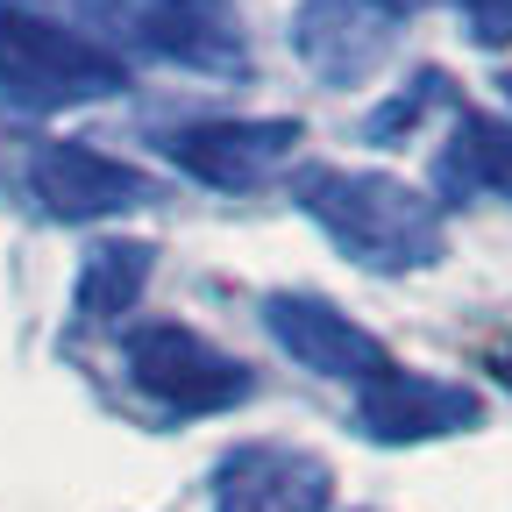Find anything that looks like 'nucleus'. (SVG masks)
<instances>
[{"label":"nucleus","instance_id":"4468645a","mask_svg":"<svg viewBox=\"0 0 512 512\" xmlns=\"http://www.w3.org/2000/svg\"><path fill=\"white\" fill-rule=\"evenodd\" d=\"M456 8H463V22H470V36L484 50H505L512 43V0H456Z\"/></svg>","mask_w":512,"mask_h":512},{"label":"nucleus","instance_id":"1a4fd4ad","mask_svg":"<svg viewBox=\"0 0 512 512\" xmlns=\"http://www.w3.org/2000/svg\"><path fill=\"white\" fill-rule=\"evenodd\" d=\"M264 335L313 377H335V384H363L377 377L384 363H392V349H384L363 320H349L335 299L320 292H271L264 299Z\"/></svg>","mask_w":512,"mask_h":512},{"label":"nucleus","instance_id":"9b49d317","mask_svg":"<svg viewBox=\"0 0 512 512\" xmlns=\"http://www.w3.org/2000/svg\"><path fill=\"white\" fill-rule=\"evenodd\" d=\"M434 178H441V200H448V207L512 200V121L463 107L456 128H448V143H441Z\"/></svg>","mask_w":512,"mask_h":512},{"label":"nucleus","instance_id":"7ed1b4c3","mask_svg":"<svg viewBox=\"0 0 512 512\" xmlns=\"http://www.w3.org/2000/svg\"><path fill=\"white\" fill-rule=\"evenodd\" d=\"M121 363H128V384L150 406L185 413V420H214V413H228L256 392V370L235 349L207 342L200 328H185V320H143V328H128Z\"/></svg>","mask_w":512,"mask_h":512},{"label":"nucleus","instance_id":"f257e3e1","mask_svg":"<svg viewBox=\"0 0 512 512\" xmlns=\"http://www.w3.org/2000/svg\"><path fill=\"white\" fill-rule=\"evenodd\" d=\"M299 214L328 235L349 264L377 271V278H406L441 264L448 228H441V200L392 171H349V164H306L292 178Z\"/></svg>","mask_w":512,"mask_h":512},{"label":"nucleus","instance_id":"9d476101","mask_svg":"<svg viewBox=\"0 0 512 512\" xmlns=\"http://www.w3.org/2000/svg\"><path fill=\"white\" fill-rule=\"evenodd\" d=\"M399 8L392 0H306L299 22H292V50L313 79L328 86H363L384 57H392L399 36Z\"/></svg>","mask_w":512,"mask_h":512},{"label":"nucleus","instance_id":"6e6552de","mask_svg":"<svg viewBox=\"0 0 512 512\" xmlns=\"http://www.w3.org/2000/svg\"><path fill=\"white\" fill-rule=\"evenodd\" d=\"M484 406L470 384H448V377H427V370H399L384 363L377 377L356 384V427L384 448H413V441H441V434H463L477 427Z\"/></svg>","mask_w":512,"mask_h":512},{"label":"nucleus","instance_id":"dca6fc26","mask_svg":"<svg viewBox=\"0 0 512 512\" xmlns=\"http://www.w3.org/2000/svg\"><path fill=\"white\" fill-rule=\"evenodd\" d=\"M505 100H512V79H505Z\"/></svg>","mask_w":512,"mask_h":512},{"label":"nucleus","instance_id":"ddd939ff","mask_svg":"<svg viewBox=\"0 0 512 512\" xmlns=\"http://www.w3.org/2000/svg\"><path fill=\"white\" fill-rule=\"evenodd\" d=\"M434 100H448V79H441V72H413V86H406L392 107H377V114L363 121V136H370V143H399V136H413L420 114H427Z\"/></svg>","mask_w":512,"mask_h":512},{"label":"nucleus","instance_id":"2eb2a0df","mask_svg":"<svg viewBox=\"0 0 512 512\" xmlns=\"http://www.w3.org/2000/svg\"><path fill=\"white\" fill-rule=\"evenodd\" d=\"M491 370H498V377H505V384H512V342H505V349H498V356H491Z\"/></svg>","mask_w":512,"mask_h":512},{"label":"nucleus","instance_id":"423d86ee","mask_svg":"<svg viewBox=\"0 0 512 512\" xmlns=\"http://www.w3.org/2000/svg\"><path fill=\"white\" fill-rule=\"evenodd\" d=\"M22 192L43 221L64 228H86V221H114V214H136L150 200V178L136 164H121L93 143H36L22 164Z\"/></svg>","mask_w":512,"mask_h":512},{"label":"nucleus","instance_id":"0eeeda50","mask_svg":"<svg viewBox=\"0 0 512 512\" xmlns=\"http://www.w3.org/2000/svg\"><path fill=\"white\" fill-rule=\"evenodd\" d=\"M214 512H335V470L292 441H235L207 477Z\"/></svg>","mask_w":512,"mask_h":512},{"label":"nucleus","instance_id":"f03ea898","mask_svg":"<svg viewBox=\"0 0 512 512\" xmlns=\"http://www.w3.org/2000/svg\"><path fill=\"white\" fill-rule=\"evenodd\" d=\"M128 86V57L43 0H0V100L22 114H72Z\"/></svg>","mask_w":512,"mask_h":512},{"label":"nucleus","instance_id":"39448f33","mask_svg":"<svg viewBox=\"0 0 512 512\" xmlns=\"http://www.w3.org/2000/svg\"><path fill=\"white\" fill-rule=\"evenodd\" d=\"M299 143H306V128L292 114H214V121L171 128L164 157L214 192H264L271 178L292 171Z\"/></svg>","mask_w":512,"mask_h":512},{"label":"nucleus","instance_id":"20e7f679","mask_svg":"<svg viewBox=\"0 0 512 512\" xmlns=\"http://www.w3.org/2000/svg\"><path fill=\"white\" fill-rule=\"evenodd\" d=\"M93 36L100 43H128V50H150L164 64H185V72H242L249 50H242V22L228 15V0H86Z\"/></svg>","mask_w":512,"mask_h":512},{"label":"nucleus","instance_id":"f8f14e48","mask_svg":"<svg viewBox=\"0 0 512 512\" xmlns=\"http://www.w3.org/2000/svg\"><path fill=\"white\" fill-rule=\"evenodd\" d=\"M150 271H157V249H150V242H136V235L93 242L86 264H79V313H86V320H121L128 306L143 299Z\"/></svg>","mask_w":512,"mask_h":512}]
</instances>
